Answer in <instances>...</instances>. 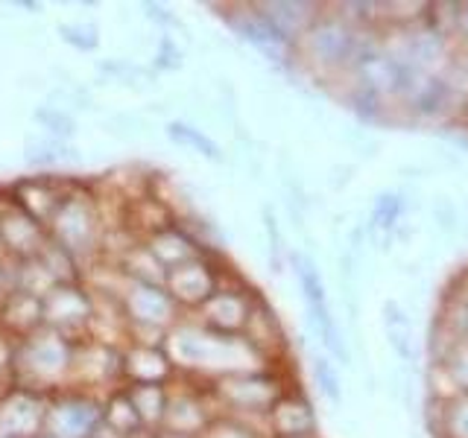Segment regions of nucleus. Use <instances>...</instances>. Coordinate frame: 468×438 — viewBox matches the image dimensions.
<instances>
[{"instance_id": "obj_5", "label": "nucleus", "mask_w": 468, "mask_h": 438, "mask_svg": "<svg viewBox=\"0 0 468 438\" xmlns=\"http://www.w3.org/2000/svg\"><path fill=\"white\" fill-rule=\"evenodd\" d=\"M102 423V398L94 391L65 386L50 394L44 433L53 438H94Z\"/></svg>"}, {"instance_id": "obj_33", "label": "nucleus", "mask_w": 468, "mask_h": 438, "mask_svg": "<svg viewBox=\"0 0 468 438\" xmlns=\"http://www.w3.org/2000/svg\"><path fill=\"white\" fill-rule=\"evenodd\" d=\"M314 377H316V386L319 391L325 394L331 403H336L343 398V389H340V374H336L334 362L328 357H316L314 360Z\"/></svg>"}, {"instance_id": "obj_7", "label": "nucleus", "mask_w": 468, "mask_h": 438, "mask_svg": "<svg viewBox=\"0 0 468 438\" xmlns=\"http://www.w3.org/2000/svg\"><path fill=\"white\" fill-rule=\"evenodd\" d=\"M44 328L65 336L68 342H82L91 336L94 321V296L82 281L80 284H56L48 296L41 298Z\"/></svg>"}, {"instance_id": "obj_4", "label": "nucleus", "mask_w": 468, "mask_h": 438, "mask_svg": "<svg viewBox=\"0 0 468 438\" xmlns=\"http://www.w3.org/2000/svg\"><path fill=\"white\" fill-rule=\"evenodd\" d=\"M282 391H287V386L270 369L211 380V401L219 406L217 415H234L246 421L267 423L270 406L282 398Z\"/></svg>"}, {"instance_id": "obj_11", "label": "nucleus", "mask_w": 468, "mask_h": 438, "mask_svg": "<svg viewBox=\"0 0 468 438\" xmlns=\"http://www.w3.org/2000/svg\"><path fill=\"white\" fill-rule=\"evenodd\" d=\"M223 21L231 26L234 36L252 44L270 62H290V58H296L292 56V41L278 33L272 21L258 9V4H231L223 12Z\"/></svg>"}, {"instance_id": "obj_32", "label": "nucleus", "mask_w": 468, "mask_h": 438, "mask_svg": "<svg viewBox=\"0 0 468 438\" xmlns=\"http://www.w3.org/2000/svg\"><path fill=\"white\" fill-rule=\"evenodd\" d=\"M185 65L182 50H179V41L173 36L161 33L158 44H155V56H153V73H173Z\"/></svg>"}, {"instance_id": "obj_25", "label": "nucleus", "mask_w": 468, "mask_h": 438, "mask_svg": "<svg viewBox=\"0 0 468 438\" xmlns=\"http://www.w3.org/2000/svg\"><path fill=\"white\" fill-rule=\"evenodd\" d=\"M117 266H121V272L129 281H141V284H165V275H167V269L150 255V248L144 243L132 245L129 252L117 260Z\"/></svg>"}, {"instance_id": "obj_38", "label": "nucleus", "mask_w": 468, "mask_h": 438, "mask_svg": "<svg viewBox=\"0 0 468 438\" xmlns=\"http://www.w3.org/2000/svg\"><path fill=\"white\" fill-rule=\"evenodd\" d=\"M15 6H21L27 12H41V4H29V0H15Z\"/></svg>"}, {"instance_id": "obj_1", "label": "nucleus", "mask_w": 468, "mask_h": 438, "mask_svg": "<svg viewBox=\"0 0 468 438\" xmlns=\"http://www.w3.org/2000/svg\"><path fill=\"white\" fill-rule=\"evenodd\" d=\"M102 231H106V214H102L97 190L91 184L70 179L68 193L62 196L56 214L48 223V240L62 245L85 269L88 263L100 257Z\"/></svg>"}, {"instance_id": "obj_15", "label": "nucleus", "mask_w": 468, "mask_h": 438, "mask_svg": "<svg viewBox=\"0 0 468 438\" xmlns=\"http://www.w3.org/2000/svg\"><path fill=\"white\" fill-rule=\"evenodd\" d=\"M68 187H70V179H62V175H56V172L27 175V179L9 184V202L18 204L24 214L38 219V223L48 228L58 202L68 193Z\"/></svg>"}, {"instance_id": "obj_31", "label": "nucleus", "mask_w": 468, "mask_h": 438, "mask_svg": "<svg viewBox=\"0 0 468 438\" xmlns=\"http://www.w3.org/2000/svg\"><path fill=\"white\" fill-rule=\"evenodd\" d=\"M100 73H109L112 79L123 82V85H135L141 88L138 82H144V88L155 79L153 68H141L135 62H129V58H109V62H100Z\"/></svg>"}, {"instance_id": "obj_3", "label": "nucleus", "mask_w": 468, "mask_h": 438, "mask_svg": "<svg viewBox=\"0 0 468 438\" xmlns=\"http://www.w3.org/2000/svg\"><path fill=\"white\" fill-rule=\"evenodd\" d=\"M363 33L343 12H319V18L292 44V56L322 73L351 70L360 53Z\"/></svg>"}, {"instance_id": "obj_41", "label": "nucleus", "mask_w": 468, "mask_h": 438, "mask_svg": "<svg viewBox=\"0 0 468 438\" xmlns=\"http://www.w3.org/2000/svg\"><path fill=\"white\" fill-rule=\"evenodd\" d=\"M33 438H53V435H48V433H38V435H33Z\"/></svg>"}, {"instance_id": "obj_6", "label": "nucleus", "mask_w": 468, "mask_h": 438, "mask_svg": "<svg viewBox=\"0 0 468 438\" xmlns=\"http://www.w3.org/2000/svg\"><path fill=\"white\" fill-rule=\"evenodd\" d=\"M121 313L126 321V330L158 333V336H167V330L185 316L179 310V304L170 298L165 284H141V281H126V289L121 292Z\"/></svg>"}, {"instance_id": "obj_39", "label": "nucleus", "mask_w": 468, "mask_h": 438, "mask_svg": "<svg viewBox=\"0 0 468 438\" xmlns=\"http://www.w3.org/2000/svg\"><path fill=\"white\" fill-rule=\"evenodd\" d=\"M155 438H185L179 433H170V430H155Z\"/></svg>"}, {"instance_id": "obj_17", "label": "nucleus", "mask_w": 468, "mask_h": 438, "mask_svg": "<svg viewBox=\"0 0 468 438\" xmlns=\"http://www.w3.org/2000/svg\"><path fill=\"white\" fill-rule=\"evenodd\" d=\"M121 369H123V386L132 383H170L176 369L165 348L158 345H123L121 348Z\"/></svg>"}, {"instance_id": "obj_30", "label": "nucleus", "mask_w": 468, "mask_h": 438, "mask_svg": "<svg viewBox=\"0 0 468 438\" xmlns=\"http://www.w3.org/2000/svg\"><path fill=\"white\" fill-rule=\"evenodd\" d=\"M56 33L77 53H94L100 47V26L94 21H62Z\"/></svg>"}, {"instance_id": "obj_23", "label": "nucleus", "mask_w": 468, "mask_h": 438, "mask_svg": "<svg viewBox=\"0 0 468 438\" xmlns=\"http://www.w3.org/2000/svg\"><path fill=\"white\" fill-rule=\"evenodd\" d=\"M132 406L138 409L146 430H161L170 401V386L167 383H132L126 386Z\"/></svg>"}, {"instance_id": "obj_20", "label": "nucleus", "mask_w": 468, "mask_h": 438, "mask_svg": "<svg viewBox=\"0 0 468 438\" xmlns=\"http://www.w3.org/2000/svg\"><path fill=\"white\" fill-rule=\"evenodd\" d=\"M146 248H150V255L161 263L165 269H173V266H179V263H187V260H194V257H199V255H205L202 252V245L190 237V234L176 223V225H170V228H165V231H158V234H153V237H146V240H141Z\"/></svg>"}, {"instance_id": "obj_29", "label": "nucleus", "mask_w": 468, "mask_h": 438, "mask_svg": "<svg viewBox=\"0 0 468 438\" xmlns=\"http://www.w3.org/2000/svg\"><path fill=\"white\" fill-rule=\"evenodd\" d=\"M199 438H272L263 421H246L234 415H217Z\"/></svg>"}, {"instance_id": "obj_9", "label": "nucleus", "mask_w": 468, "mask_h": 438, "mask_svg": "<svg viewBox=\"0 0 468 438\" xmlns=\"http://www.w3.org/2000/svg\"><path fill=\"white\" fill-rule=\"evenodd\" d=\"M292 260V269H296L299 277V287H302V298L307 307V316H311L314 328L319 333V339L325 342V348L331 350L334 357L346 360V345H343V336L340 328H336V318L331 316V307H328V292L325 284H322V275L316 269V263L307 257V255H290Z\"/></svg>"}, {"instance_id": "obj_21", "label": "nucleus", "mask_w": 468, "mask_h": 438, "mask_svg": "<svg viewBox=\"0 0 468 438\" xmlns=\"http://www.w3.org/2000/svg\"><path fill=\"white\" fill-rule=\"evenodd\" d=\"M102 430L112 438H132L135 433L146 430L138 409L129 401L126 386H117L102 394Z\"/></svg>"}, {"instance_id": "obj_42", "label": "nucleus", "mask_w": 468, "mask_h": 438, "mask_svg": "<svg viewBox=\"0 0 468 438\" xmlns=\"http://www.w3.org/2000/svg\"><path fill=\"white\" fill-rule=\"evenodd\" d=\"M0 257H4V255H0Z\"/></svg>"}, {"instance_id": "obj_19", "label": "nucleus", "mask_w": 468, "mask_h": 438, "mask_svg": "<svg viewBox=\"0 0 468 438\" xmlns=\"http://www.w3.org/2000/svg\"><path fill=\"white\" fill-rule=\"evenodd\" d=\"M258 9L272 21L278 33L296 44L304 36V29L319 18V12L325 6L304 4V0H267V4H258Z\"/></svg>"}, {"instance_id": "obj_24", "label": "nucleus", "mask_w": 468, "mask_h": 438, "mask_svg": "<svg viewBox=\"0 0 468 438\" xmlns=\"http://www.w3.org/2000/svg\"><path fill=\"white\" fill-rule=\"evenodd\" d=\"M165 135L170 138V143L179 146V150L197 152L205 161H214V164H219V161H223V150H219V143L208 135V131H202V129L190 126L185 120H170L165 126Z\"/></svg>"}, {"instance_id": "obj_40", "label": "nucleus", "mask_w": 468, "mask_h": 438, "mask_svg": "<svg viewBox=\"0 0 468 438\" xmlns=\"http://www.w3.org/2000/svg\"><path fill=\"white\" fill-rule=\"evenodd\" d=\"M132 438H155V430H141V433H135Z\"/></svg>"}, {"instance_id": "obj_34", "label": "nucleus", "mask_w": 468, "mask_h": 438, "mask_svg": "<svg viewBox=\"0 0 468 438\" xmlns=\"http://www.w3.org/2000/svg\"><path fill=\"white\" fill-rule=\"evenodd\" d=\"M144 15L150 18L155 26H161V33L170 36V29H182V21H179V15H176L170 6L165 4H153V0H146V4H141Z\"/></svg>"}, {"instance_id": "obj_22", "label": "nucleus", "mask_w": 468, "mask_h": 438, "mask_svg": "<svg viewBox=\"0 0 468 438\" xmlns=\"http://www.w3.org/2000/svg\"><path fill=\"white\" fill-rule=\"evenodd\" d=\"M77 158L80 155H77V150H73L70 143L48 138V135H29L27 143H24L27 167L41 170V172H50V170L62 167V164H73Z\"/></svg>"}, {"instance_id": "obj_36", "label": "nucleus", "mask_w": 468, "mask_h": 438, "mask_svg": "<svg viewBox=\"0 0 468 438\" xmlns=\"http://www.w3.org/2000/svg\"><path fill=\"white\" fill-rule=\"evenodd\" d=\"M12 357H15V339L0 330V389L12 386Z\"/></svg>"}, {"instance_id": "obj_35", "label": "nucleus", "mask_w": 468, "mask_h": 438, "mask_svg": "<svg viewBox=\"0 0 468 438\" xmlns=\"http://www.w3.org/2000/svg\"><path fill=\"white\" fill-rule=\"evenodd\" d=\"M401 214V199L399 196H380L378 204H375V211H372V223L378 228H389L395 219H399Z\"/></svg>"}, {"instance_id": "obj_18", "label": "nucleus", "mask_w": 468, "mask_h": 438, "mask_svg": "<svg viewBox=\"0 0 468 438\" xmlns=\"http://www.w3.org/2000/svg\"><path fill=\"white\" fill-rule=\"evenodd\" d=\"M38 328H44V310H41L38 296L15 289L12 296L0 301V330L12 336L15 342L24 339L29 333H36Z\"/></svg>"}, {"instance_id": "obj_2", "label": "nucleus", "mask_w": 468, "mask_h": 438, "mask_svg": "<svg viewBox=\"0 0 468 438\" xmlns=\"http://www.w3.org/2000/svg\"><path fill=\"white\" fill-rule=\"evenodd\" d=\"M73 342L58 336L50 328H38L36 333L15 342L12 357V386L53 394L70 383Z\"/></svg>"}, {"instance_id": "obj_10", "label": "nucleus", "mask_w": 468, "mask_h": 438, "mask_svg": "<svg viewBox=\"0 0 468 438\" xmlns=\"http://www.w3.org/2000/svg\"><path fill=\"white\" fill-rule=\"evenodd\" d=\"M217 260H219V252L211 248V252L167 269L165 289L170 292V298L179 304L182 313L185 310L197 313L199 307L217 292Z\"/></svg>"}, {"instance_id": "obj_16", "label": "nucleus", "mask_w": 468, "mask_h": 438, "mask_svg": "<svg viewBox=\"0 0 468 438\" xmlns=\"http://www.w3.org/2000/svg\"><path fill=\"white\" fill-rule=\"evenodd\" d=\"M267 430L272 438H314L316 435V415L311 401L302 391H282L270 412H267Z\"/></svg>"}, {"instance_id": "obj_37", "label": "nucleus", "mask_w": 468, "mask_h": 438, "mask_svg": "<svg viewBox=\"0 0 468 438\" xmlns=\"http://www.w3.org/2000/svg\"><path fill=\"white\" fill-rule=\"evenodd\" d=\"M453 9H457V12H453V33L468 41V4L453 6Z\"/></svg>"}, {"instance_id": "obj_28", "label": "nucleus", "mask_w": 468, "mask_h": 438, "mask_svg": "<svg viewBox=\"0 0 468 438\" xmlns=\"http://www.w3.org/2000/svg\"><path fill=\"white\" fill-rule=\"evenodd\" d=\"M33 123L41 129V135H48V138L65 141V143L77 138V117L65 111L62 106H53V102H44V106L33 111Z\"/></svg>"}, {"instance_id": "obj_12", "label": "nucleus", "mask_w": 468, "mask_h": 438, "mask_svg": "<svg viewBox=\"0 0 468 438\" xmlns=\"http://www.w3.org/2000/svg\"><path fill=\"white\" fill-rule=\"evenodd\" d=\"M214 401H211V383L202 386H179V391L170 389V401H167V412L161 430L179 433L185 438H199L205 427L217 418L214 412Z\"/></svg>"}, {"instance_id": "obj_13", "label": "nucleus", "mask_w": 468, "mask_h": 438, "mask_svg": "<svg viewBox=\"0 0 468 438\" xmlns=\"http://www.w3.org/2000/svg\"><path fill=\"white\" fill-rule=\"evenodd\" d=\"M50 394L12 386L0 394V433L6 438H33L44 433Z\"/></svg>"}, {"instance_id": "obj_8", "label": "nucleus", "mask_w": 468, "mask_h": 438, "mask_svg": "<svg viewBox=\"0 0 468 438\" xmlns=\"http://www.w3.org/2000/svg\"><path fill=\"white\" fill-rule=\"evenodd\" d=\"M73 389L94 391L102 398V391H112L123 386L121 369V348L97 339H82L73 345V365H70V383Z\"/></svg>"}, {"instance_id": "obj_14", "label": "nucleus", "mask_w": 468, "mask_h": 438, "mask_svg": "<svg viewBox=\"0 0 468 438\" xmlns=\"http://www.w3.org/2000/svg\"><path fill=\"white\" fill-rule=\"evenodd\" d=\"M48 245V228L24 214L18 204H0V255L9 260H33Z\"/></svg>"}, {"instance_id": "obj_26", "label": "nucleus", "mask_w": 468, "mask_h": 438, "mask_svg": "<svg viewBox=\"0 0 468 438\" xmlns=\"http://www.w3.org/2000/svg\"><path fill=\"white\" fill-rule=\"evenodd\" d=\"M384 328H387V339L389 345L399 350V357L413 360L416 357V339H413V321L401 310L395 301L384 304Z\"/></svg>"}, {"instance_id": "obj_27", "label": "nucleus", "mask_w": 468, "mask_h": 438, "mask_svg": "<svg viewBox=\"0 0 468 438\" xmlns=\"http://www.w3.org/2000/svg\"><path fill=\"white\" fill-rule=\"evenodd\" d=\"M439 433L445 438H468V391H453L439 401Z\"/></svg>"}]
</instances>
